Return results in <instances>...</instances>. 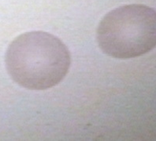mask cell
I'll list each match as a JSON object with an SVG mask.
<instances>
[{"mask_svg": "<svg viewBox=\"0 0 156 141\" xmlns=\"http://www.w3.org/2000/svg\"><path fill=\"white\" fill-rule=\"evenodd\" d=\"M96 40L101 50L114 58L146 54L155 47V10L139 4L113 9L99 23Z\"/></svg>", "mask_w": 156, "mask_h": 141, "instance_id": "obj_2", "label": "cell"}, {"mask_svg": "<svg viewBox=\"0 0 156 141\" xmlns=\"http://www.w3.org/2000/svg\"><path fill=\"white\" fill-rule=\"evenodd\" d=\"M5 63L11 79L21 87L44 90L62 81L70 67L71 56L58 38L34 31L21 34L12 42Z\"/></svg>", "mask_w": 156, "mask_h": 141, "instance_id": "obj_1", "label": "cell"}]
</instances>
